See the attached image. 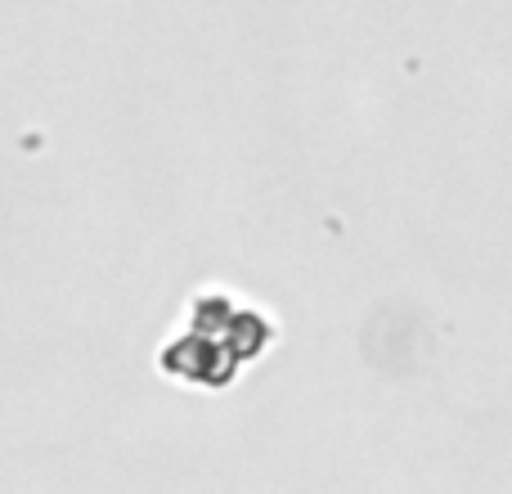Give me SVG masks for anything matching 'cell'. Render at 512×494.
Instances as JSON below:
<instances>
[{"label":"cell","instance_id":"1","mask_svg":"<svg viewBox=\"0 0 512 494\" xmlns=\"http://www.w3.org/2000/svg\"><path fill=\"white\" fill-rule=\"evenodd\" d=\"M265 342H270V324L261 310H239L225 297H203L194 306L189 328L167 342L162 369L176 382L221 391L225 382H234L243 364L265 351Z\"/></svg>","mask_w":512,"mask_h":494}]
</instances>
